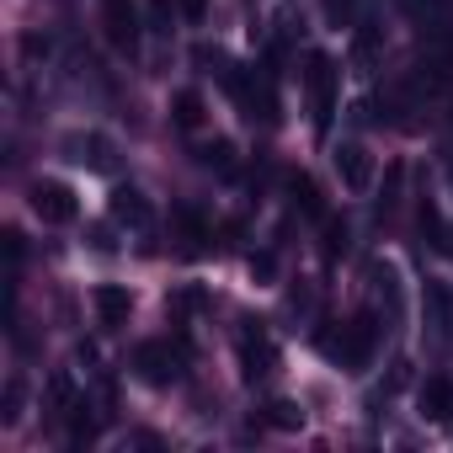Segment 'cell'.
Masks as SVG:
<instances>
[{
  "label": "cell",
  "mask_w": 453,
  "mask_h": 453,
  "mask_svg": "<svg viewBox=\"0 0 453 453\" xmlns=\"http://www.w3.org/2000/svg\"><path fill=\"white\" fill-rule=\"evenodd\" d=\"M373 342H379V320H373V315H357L352 326H342V336H326V352H331L347 373H363L368 357H373Z\"/></svg>",
  "instance_id": "cell-1"
},
{
  "label": "cell",
  "mask_w": 453,
  "mask_h": 453,
  "mask_svg": "<svg viewBox=\"0 0 453 453\" xmlns=\"http://www.w3.org/2000/svg\"><path fill=\"white\" fill-rule=\"evenodd\" d=\"M134 368H139L144 384L165 389V384H176V379L187 373V347H171V342H139V347H134Z\"/></svg>",
  "instance_id": "cell-2"
},
{
  "label": "cell",
  "mask_w": 453,
  "mask_h": 453,
  "mask_svg": "<svg viewBox=\"0 0 453 453\" xmlns=\"http://www.w3.org/2000/svg\"><path fill=\"white\" fill-rule=\"evenodd\" d=\"M304 86H310L315 128L326 134L331 118H336V59H331V54H310V59H304Z\"/></svg>",
  "instance_id": "cell-3"
},
{
  "label": "cell",
  "mask_w": 453,
  "mask_h": 453,
  "mask_svg": "<svg viewBox=\"0 0 453 453\" xmlns=\"http://www.w3.org/2000/svg\"><path fill=\"white\" fill-rule=\"evenodd\" d=\"M33 213L43 219V224H70L75 213H81V203H75V192L65 187V181H33Z\"/></svg>",
  "instance_id": "cell-4"
},
{
  "label": "cell",
  "mask_w": 453,
  "mask_h": 453,
  "mask_svg": "<svg viewBox=\"0 0 453 453\" xmlns=\"http://www.w3.org/2000/svg\"><path fill=\"white\" fill-rule=\"evenodd\" d=\"M336 171H342L347 192H368L373 187V155H368V144H357V139L336 144Z\"/></svg>",
  "instance_id": "cell-5"
},
{
  "label": "cell",
  "mask_w": 453,
  "mask_h": 453,
  "mask_svg": "<svg viewBox=\"0 0 453 453\" xmlns=\"http://www.w3.org/2000/svg\"><path fill=\"white\" fill-rule=\"evenodd\" d=\"M241 363H246V379H267V373L278 368V347H273V336H267L257 320H246V336H241Z\"/></svg>",
  "instance_id": "cell-6"
},
{
  "label": "cell",
  "mask_w": 453,
  "mask_h": 453,
  "mask_svg": "<svg viewBox=\"0 0 453 453\" xmlns=\"http://www.w3.org/2000/svg\"><path fill=\"white\" fill-rule=\"evenodd\" d=\"M107 208H112L118 224H128V230H150V224H155V208H150V197L139 187H112Z\"/></svg>",
  "instance_id": "cell-7"
},
{
  "label": "cell",
  "mask_w": 453,
  "mask_h": 453,
  "mask_svg": "<svg viewBox=\"0 0 453 453\" xmlns=\"http://www.w3.org/2000/svg\"><path fill=\"white\" fill-rule=\"evenodd\" d=\"M107 38L118 54H139V12L128 0H107Z\"/></svg>",
  "instance_id": "cell-8"
},
{
  "label": "cell",
  "mask_w": 453,
  "mask_h": 453,
  "mask_svg": "<svg viewBox=\"0 0 453 453\" xmlns=\"http://www.w3.org/2000/svg\"><path fill=\"white\" fill-rule=\"evenodd\" d=\"M65 150H70V160H81V165H91V171H112V165H118V150H112V139H102V134H75V139H65Z\"/></svg>",
  "instance_id": "cell-9"
},
{
  "label": "cell",
  "mask_w": 453,
  "mask_h": 453,
  "mask_svg": "<svg viewBox=\"0 0 453 453\" xmlns=\"http://www.w3.org/2000/svg\"><path fill=\"white\" fill-rule=\"evenodd\" d=\"M91 304H96V320H102V326H123V320L134 315V294L118 288V283H102V288L91 294Z\"/></svg>",
  "instance_id": "cell-10"
},
{
  "label": "cell",
  "mask_w": 453,
  "mask_h": 453,
  "mask_svg": "<svg viewBox=\"0 0 453 453\" xmlns=\"http://www.w3.org/2000/svg\"><path fill=\"white\" fill-rule=\"evenodd\" d=\"M288 192H294V208L304 213V219H320L326 224V197H320V187H315V176H288Z\"/></svg>",
  "instance_id": "cell-11"
},
{
  "label": "cell",
  "mask_w": 453,
  "mask_h": 453,
  "mask_svg": "<svg viewBox=\"0 0 453 453\" xmlns=\"http://www.w3.org/2000/svg\"><path fill=\"white\" fill-rule=\"evenodd\" d=\"M421 416L453 421V384H448V379H426V384H421Z\"/></svg>",
  "instance_id": "cell-12"
},
{
  "label": "cell",
  "mask_w": 453,
  "mask_h": 453,
  "mask_svg": "<svg viewBox=\"0 0 453 453\" xmlns=\"http://www.w3.org/2000/svg\"><path fill=\"white\" fill-rule=\"evenodd\" d=\"M197 165L213 171V176H235V144H230V139H208V144H197Z\"/></svg>",
  "instance_id": "cell-13"
},
{
  "label": "cell",
  "mask_w": 453,
  "mask_h": 453,
  "mask_svg": "<svg viewBox=\"0 0 453 453\" xmlns=\"http://www.w3.org/2000/svg\"><path fill=\"white\" fill-rule=\"evenodd\" d=\"M171 118H176V128H203V118H208V102H203V91H176L171 96Z\"/></svg>",
  "instance_id": "cell-14"
},
{
  "label": "cell",
  "mask_w": 453,
  "mask_h": 453,
  "mask_svg": "<svg viewBox=\"0 0 453 453\" xmlns=\"http://www.w3.org/2000/svg\"><path fill=\"white\" fill-rule=\"evenodd\" d=\"M411 17L421 22V27H448L453 22V0H411Z\"/></svg>",
  "instance_id": "cell-15"
},
{
  "label": "cell",
  "mask_w": 453,
  "mask_h": 453,
  "mask_svg": "<svg viewBox=\"0 0 453 453\" xmlns=\"http://www.w3.org/2000/svg\"><path fill=\"white\" fill-rule=\"evenodd\" d=\"M379 43H384V27L363 22V33H357V43H352V59H357V70H368V65L379 59Z\"/></svg>",
  "instance_id": "cell-16"
},
{
  "label": "cell",
  "mask_w": 453,
  "mask_h": 453,
  "mask_svg": "<svg viewBox=\"0 0 453 453\" xmlns=\"http://www.w3.org/2000/svg\"><path fill=\"white\" fill-rule=\"evenodd\" d=\"M49 405H54V411H75V405H81V400H75V379H70L65 368L49 373Z\"/></svg>",
  "instance_id": "cell-17"
},
{
  "label": "cell",
  "mask_w": 453,
  "mask_h": 453,
  "mask_svg": "<svg viewBox=\"0 0 453 453\" xmlns=\"http://www.w3.org/2000/svg\"><path fill=\"white\" fill-rule=\"evenodd\" d=\"M262 421H267V426H278V432H299V426H304V411H299L294 400H273Z\"/></svg>",
  "instance_id": "cell-18"
},
{
  "label": "cell",
  "mask_w": 453,
  "mask_h": 453,
  "mask_svg": "<svg viewBox=\"0 0 453 453\" xmlns=\"http://www.w3.org/2000/svg\"><path fill=\"white\" fill-rule=\"evenodd\" d=\"M347 246H352V230H347V219H331V213H326V257L336 262V257H347Z\"/></svg>",
  "instance_id": "cell-19"
},
{
  "label": "cell",
  "mask_w": 453,
  "mask_h": 453,
  "mask_svg": "<svg viewBox=\"0 0 453 453\" xmlns=\"http://www.w3.org/2000/svg\"><path fill=\"white\" fill-rule=\"evenodd\" d=\"M86 411H91V405H75V411H70V437H75V442H91V437H96V416H86Z\"/></svg>",
  "instance_id": "cell-20"
},
{
  "label": "cell",
  "mask_w": 453,
  "mask_h": 453,
  "mask_svg": "<svg viewBox=\"0 0 453 453\" xmlns=\"http://www.w3.org/2000/svg\"><path fill=\"white\" fill-rule=\"evenodd\" d=\"M320 12H326V22H331V27H347V22H352V12H357V0H320Z\"/></svg>",
  "instance_id": "cell-21"
},
{
  "label": "cell",
  "mask_w": 453,
  "mask_h": 453,
  "mask_svg": "<svg viewBox=\"0 0 453 453\" xmlns=\"http://www.w3.org/2000/svg\"><path fill=\"white\" fill-rule=\"evenodd\" d=\"M251 278H257V283H273V278H278V257H273V251H257V257H251Z\"/></svg>",
  "instance_id": "cell-22"
},
{
  "label": "cell",
  "mask_w": 453,
  "mask_h": 453,
  "mask_svg": "<svg viewBox=\"0 0 453 453\" xmlns=\"http://www.w3.org/2000/svg\"><path fill=\"white\" fill-rule=\"evenodd\" d=\"M17 416H22V379H12V384H6V411H0V421L12 426Z\"/></svg>",
  "instance_id": "cell-23"
},
{
  "label": "cell",
  "mask_w": 453,
  "mask_h": 453,
  "mask_svg": "<svg viewBox=\"0 0 453 453\" xmlns=\"http://www.w3.org/2000/svg\"><path fill=\"white\" fill-rule=\"evenodd\" d=\"M400 176H405V171H400V165H389V181H384V197H379V208H384V213H389V208H395V197H400Z\"/></svg>",
  "instance_id": "cell-24"
},
{
  "label": "cell",
  "mask_w": 453,
  "mask_h": 453,
  "mask_svg": "<svg viewBox=\"0 0 453 453\" xmlns=\"http://www.w3.org/2000/svg\"><path fill=\"white\" fill-rule=\"evenodd\" d=\"M150 22L165 33V22H171V6H165V0H150Z\"/></svg>",
  "instance_id": "cell-25"
},
{
  "label": "cell",
  "mask_w": 453,
  "mask_h": 453,
  "mask_svg": "<svg viewBox=\"0 0 453 453\" xmlns=\"http://www.w3.org/2000/svg\"><path fill=\"white\" fill-rule=\"evenodd\" d=\"M6 257L22 262V235H17V230H6Z\"/></svg>",
  "instance_id": "cell-26"
},
{
  "label": "cell",
  "mask_w": 453,
  "mask_h": 453,
  "mask_svg": "<svg viewBox=\"0 0 453 453\" xmlns=\"http://www.w3.org/2000/svg\"><path fill=\"white\" fill-rule=\"evenodd\" d=\"M181 12H187V17H192V22H197V17H203V12H208V0H181Z\"/></svg>",
  "instance_id": "cell-27"
}]
</instances>
